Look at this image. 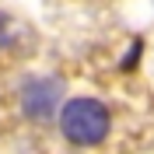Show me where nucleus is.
Returning <instances> with one entry per match:
<instances>
[{"instance_id": "1", "label": "nucleus", "mask_w": 154, "mask_h": 154, "mask_svg": "<svg viewBox=\"0 0 154 154\" xmlns=\"http://www.w3.org/2000/svg\"><path fill=\"white\" fill-rule=\"evenodd\" d=\"M60 130L77 147L102 144L109 137V109L95 98H70L60 109Z\"/></svg>"}, {"instance_id": "3", "label": "nucleus", "mask_w": 154, "mask_h": 154, "mask_svg": "<svg viewBox=\"0 0 154 154\" xmlns=\"http://www.w3.org/2000/svg\"><path fill=\"white\" fill-rule=\"evenodd\" d=\"M140 49H144V42H140V38H133V49H130V56L123 60V70H133V67H137V56H140Z\"/></svg>"}, {"instance_id": "2", "label": "nucleus", "mask_w": 154, "mask_h": 154, "mask_svg": "<svg viewBox=\"0 0 154 154\" xmlns=\"http://www.w3.org/2000/svg\"><path fill=\"white\" fill-rule=\"evenodd\" d=\"M60 102H63V84L56 77H32L28 84L21 88V109L28 119H49L56 116Z\"/></svg>"}]
</instances>
